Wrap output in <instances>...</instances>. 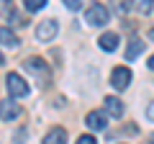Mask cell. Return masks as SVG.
Returning <instances> with one entry per match:
<instances>
[{"instance_id": "cell-1", "label": "cell", "mask_w": 154, "mask_h": 144, "mask_svg": "<svg viewBox=\"0 0 154 144\" xmlns=\"http://www.w3.org/2000/svg\"><path fill=\"white\" fill-rule=\"evenodd\" d=\"M23 70L31 72L36 80H44V83H49V64H46L41 57H28V59L23 62Z\"/></svg>"}, {"instance_id": "cell-2", "label": "cell", "mask_w": 154, "mask_h": 144, "mask_svg": "<svg viewBox=\"0 0 154 144\" xmlns=\"http://www.w3.org/2000/svg\"><path fill=\"white\" fill-rule=\"evenodd\" d=\"M5 85H8V93L13 95V98H26L28 93H31V88H28V83L18 75V72H11L5 77Z\"/></svg>"}, {"instance_id": "cell-3", "label": "cell", "mask_w": 154, "mask_h": 144, "mask_svg": "<svg viewBox=\"0 0 154 144\" xmlns=\"http://www.w3.org/2000/svg\"><path fill=\"white\" fill-rule=\"evenodd\" d=\"M110 18L108 8L100 5V3H93V5H88V11H85V21L90 23V26H105Z\"/></svg>"}, {"instance_id": "cell-4", "label": "cell", "mask_w": 154, "mask_h": 144, "mask_svg": "<svg viewBox=\"0 0 154 144\" xmlns=\"http://www.w3.org/2000/svg\"><path fill=\"white\" fill-rule=\"evenodd\" d=\"M57 31H59V23L54 18H46V21H41L36 26V39L38 41H51L57 36Z\"/></svg>"}, {"instance_id": "cell-5", "label": "cell", "mask_w": 154, "mask_h": 144, "mask_svg": "<svg viewBox=\"0 0 154 144\" xmlns=\"http://www.w3.org/2000/svg\"><path fill=\"white\" fill-rule=\"evenodd\" d=\"M128 83H131V70H128V67H116V70L110 72V85H113L116 90H126Z\"/></svg>"}, {"instance_id": "cell-6", "label": "cell", "mask_w": 154, "mask_h": 144, "mask_svg": "<svg viewBox=\"0 0 154 144\" xmlns=\"http://www.w3.org/2000/svg\"><path fill=\"white\" fill-rule=\"evenodd\" d=\"M21 116V105L16 100H0V118L3 121H13Z\"/></svg>"}, {"instance_id": "cell-7", "label": "cell", "mask_w": 154, "mask_h": 144, "mask_svg": "<svg viewBox=\"0 0 154 144\" xmlns=\"http://www.w3.org/2000/svg\"><path fill=\"white\" fill-rule=\"evenodd\" d=\"M103 103H105V113H108L110 118H121L123 116V103L116 98V95H108Z\"/></svg>"}, {"instance_id": "cell-8", "label": "cell", "mask_w": 154, "mask_h": 144, "mask_svg": "<svg viewBox=\"0 0 154 144\" xmlns=\"http://www.w3.org/2000/svg\"><path fill=\"white\" fill-rule=\"evenodd\" d=\"M85 124H88L93 131H103V129L108 126V121H105L103 111H90V113H88V118H85Z\"/></svg>"}, {"instance_id": "cell-9", "label": "cell", "mask_w": 154, "mask_h": 144, "mask_svg": "<svg viewBox=\"0 0 154 144\" xmlns=\"http://www.w3.org/2000/svg\"><path fill=\"white\" fill-rule=\"evenodd\" d=\"M98 44H100V49H105V52H116V49H118V33L105 31L103 36L98 39Z\"/></svg>"}, {"instance_id": "cell-10", "label": "cell", "mask_w": 154, "mask_h": 144, "mask_svg": "<svg viewBox=\"0 0 154 144\" xmlns=\"http://www.w3.org/2000/svg\"><path fill=\"white\" fill-rule=\"evenodd\" d=\"M0 44H5V46H11V49H16L21 41H18V36H16V31H13V28L0 26Z\"/></svg>"}, {"instance_id": "cell-11", "label": "cell", "mask_w": 154, "mask_h": 144, "mask_svg": "<svg viewBox=\"0 0 154 144\" xmlns=\"http://www.w3.org/2000/svg\"><path fill=\"white\" fill-rule=\"evenodd\" d=\"M41 144H67V131H64V129H59V126L51 129V131L44 136V142H41Z\"/></svg>"}, {"instance_id": "cell-12", "label": "cell", "mask_w": 154, "mask_h": 144, "mask_svg": "<svg viewBox=\"0 0 154 144\" xmlns=\"http://www.w3.org/2000/svg\"><path fill=\"white\" fill-rule=\"evenodd\" d=\"M144 52V41H139V39H134L131 44H128V49H126V59H136L139 54Z\"/></svg>"}, {"instance_id": "cell-13", "label": "cell", "mask_w": 154, "mask_h": 144, "mask_svg": "<svg viewBox=\"0 0 154 144\" xmlns=\"http://www.w3.org/2000/svg\"><path fill=\"white\" fill-rule=\"evenodd\" d=\"M134 8H136L139 13H152V8H154V0H134Z\"/></svg>"}, {"instance_id": "cell-14", "label": "cell", "mask_w": 154, "mask_h": 144, "mask_svg": "<svg viewBox=\"0 0 154 144\" xmlns=\"http://www.w3.org/2000/svg\"><path fill=\"white\" fill-rule=\"evenodd\" d=\"M23 5H26L28 13H36V11H41L46 5V0H23Z\"/></svg>"}, {"instance_id": "cell-15", "label": "cell", "mask_w": 154, "mask_h": 144, "mask_svg": "<svg viewBox=\"0 0 154 144\" xmlns=\"http://www.w3.org/2000/svg\"><path fill=\"white\" fill-rule=\"evenodd\" d=\"M113 11L118 13V16H123V13L128 11V0H113Z\"/></svg>"}, {"instance_id": "cell-16", "label": "cell", "mask_w": 154, "mask_h": 144, "mask_svg": "<svg viewBox=\"0 0 154 144\" xmlns=\"http://www.w3.org/2000/svg\"><path fill=\"white\" fill-rule=\"evenodd\" d=\"M69 11H77V8H82V0H62Z\"/></svg>"}, {"instance_id": "cell-17", "label": "cell", "mask_w": 154, "mask_h": 144, "mask_svg": "<svg viewBox=\"0 0 154 144\" xmlns=\"http://www.w3.org/2000/svg\"><path fill=\"white\" fill-rule=\"evenodd\" d=\"M77 144H98V142H95V136H90V134H82V136L77 139Z\"/></svg>"}, {"instance_id": "cell-18", "label": "cell", "mask_w": 154, "mask_h": 144, "mask_svg": "<svg viewBox=\"0 0 154 144\" xmlns=\"http://www.w3.org/2000/svg\"><path fill=\"white\" fill-rule=\"evenodd\" d=\"M146 116H149V121H154V100H152V105H149V111H146Z\"/></svg>"}, {"instance_id": "cell-19", "label": "cell", "mask_w": 154, "mask_h": 144, "mask_svg": "<svg viewBox=\"0 0 154 144\" xmlns=\"http://www.w3.org/2000/svg\"><path fill=\"white\" fill-rule=\"evenodd\" d=\"M149 70H154V54L149 57Z\"/></svg>"}, {"instance_id": "cell-20", "label": "cell", "mask_w": 154, "mask_h": 144, "mask_svg": "<svg viewBox=\"0 0 154 144\" xmlns=\"http://www.w3.org/2000/svg\"><path fill=\"white\" fill-rule=\"evenodd\" d=\"M3 62H5V57H3V52H0V64H3Z\"/></svg>"}, {"instance_id": "cell-21", "label": "cell", "mask_w": 154, "mask_h": 144, "mask_svg": "<svg viewBox=\"0 0 154 144\" xmlns=\"http://www.w3.org/2000/svg\"><path fill=\"white\" fill-rule=\"evenodd\" d=\"M149 39H154V28H152V31H149Z\"/></svg>"}]
</instances>
